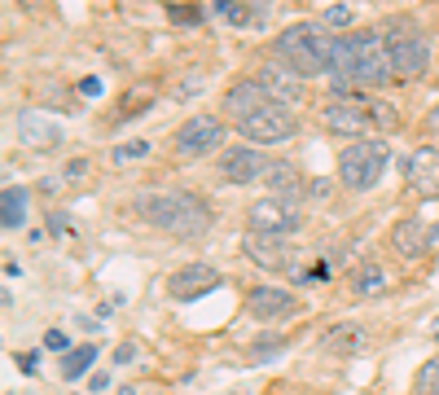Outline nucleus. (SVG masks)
<instances>
[{
    "mask_svg": "<svg viewBox=\"0 0 439 395\" xmlns=\"http://www.w3.org/2000/svg\"><path fill=\"white\" fill-rule=\"evenodd\" d=\"M391 75V62H386V44L382 31H347V36L334 40V62H330V84L338 88V97H347L351 84L365 88H382Z\"/></svg>",
    "mask_w": 439,
    "mask_h": 395,
    "instance_id": "nucleus-1",
    "label": "nucleus"
},
{
    "mask_svg": "<svg viewBox=\"0 0 439 395\" xmlns=\"http://www.w3.org/2000/svg\"><path fill=\"white\" fill-rule=\"evenodd\" d=\"M137 216L176 242H198L211 228V207L189 189H145L137 198Z\"/></svg>",
    "mask_w": 439,
    "mask_h": 395,
    "instance_id": "nucleus-2",
    "label": "nucleus"
},
{
    "mask_svg": "<svg viewBox=\"0 0 439 395\" xmlns=\"http://www.w3.org/2000/svg\"><path fill=\"white\" fill-rule=\"evenodd\" d=\"M334 40L321 22H295L277 36V62H286L299 75H325L334 62Z\"/></svg>",
    "mask_w": 439,
    "mask_h": 395,
    "instance_id": "nucleus-3",
    "label": "nucleus"
},
{
    "mask_svg": "<svg viewBox=\"0 0 439 395\" xmlns=\"http://www.w3.org/2000/svg\"><path fill=\"white\" fill-rule=\"evenodd\" d=\"M382 44H386V62H391L396 79H421L431 66V40L413 18H391L382 27Z\"/></svg>",
    "mask_w": 439,
    "mask_h": 395,
    "instance_id": "nucleus-4",
    "label": "nucleus"
},
{
    "mask_svg": "<svg viewBox=\"0 0 439 395\" xmlns=\"http://www.w3.org/2000/svg\"><path fill=\"white\" fill-rule=\"evenodd\" d=\"M386 172V145L378 137H365V141H351L343 154H338V180H343L347 189L365 193L382 180Z\"/></svg>",
    "mask_w": 439,
    "mask_h": 395,
    "instance_id": "nucleus-5",
    "label": "nucleus"
},
{
    "mask_svg": "<svg viewBox=\"0 0 439 395\" xmlns=\"http://www.w3.org/2000/svg\"><path fill=\"white\" fill-rule=\"evenodd\" d=\"M303 224V211L295 198H259L246 211V233H268V237H286Z\"/></svg>",
    "mask_w": 439,
    "mask_h": 395,
    "instance_id": "nucleus-6",
    "label": "nucleus"
},
{
    "mask_svg": "<svg viewBox=\"0 0 439 395\" xmlns=\"http://www.w3.org/2000/svg\"><path fill=\"white\" fill-rule=\"evenodd\" d=\"M216 145H224V123L216 119V114H193V119H185L181 127H176V137H172L176 158H202V154L216 150Z\"/></svg>",
    "mask_w": 439,
    "mask_h": 395,
    "instance_id": "nucleus-7",
    "label": "nucleus"
},
{
    "mask_svg": "<svg viewBox=\"0 0 439 395\" xmlns=\"http://www.w3.org/2000/svg\"><path fill=\"white\" fill-rule=\"evenodd\" d=\"M242 127V137H246L251 145H277V141H290L299 132V119H295V110L290 106H264L259 114H251L246 123H237Z\"/></svg>",
    "mask_w": 439,
    "mask_h": 395,
    "instance_id": "nucleus-8",
    "label": "nucleus"
},
{
    "mask_svg": "<svg viewBox=\"0 0 439 395\" xmlns=\"http://www.w3.org/2000/svg\"><path fill=\"white\" fill-rule=\"evenodd\" d=\"M321 123L338 132V137H351V141H365V132H369V110L365 102H356V97H330V102L321 106Z\"/></svg>",
    "mask_w": 439,
    "mask_h": 395,
    "instance_id": "nucleus-9",
    "label": "nucleus"
},
{
    "mask_svg": "<svg viewBox=\"0 0 439 395\" xmlns=\"http://www.w3.org/2000/svg\"><path fill=\"white\" fill-rule=\"evenodd\" d=\"M220 176L229 185H255V180L268 176V158L255 150V145H229L220 154Z\"/></svg>",
    "mask_w": 439,
    "mask_h": 395,
    "instance_id": "nucleus-10",
    "label": "nucleus"
},
{
    "mask_svg": "<svg viewBox=\"0 0 439 395\" xmlns=\"http://www.w3.org/2000/svg\"><path fill=\"white\" fill-rule=\"evenodd\" d=\"M255 79H259V88H264L277 106H299L303 102V75L290 71L286 62H264L255 71Z\"/></svg>",
    "mask_w": 439,
    "mask_h": 395,
    "instance_id": "nucleus-11",
    "label": "nucleus"
},
{
    "mask_svg": "<svg viewBox=\"0 0 439 395\" xmlns=\"http://www.w3.org/2000/svg\"><path fill=\"white\" fill-rule=\"evenodd\" d=\"M386 246H391V255L404 259V263H417L421 255L431 251V228L421 224L417 216H404L391 224V233H386Z\"/></svg>",
    "mask_w": 439,
    "mask_h": 395,
    "instance_id": "nucleus-12",
    "label": "nucleus"
},
{
    "mask_svg": "<svg viewBox=\"0 0 439 395\" xmlns=\"http://www.w3.org/2000/svg\"><path fill=\"white\" fill-rule=\"evenodd\" d=\"M404 176H409V189L417 198H439V150L435 145H417L404 162Z\"/></svg>",
    "mask_w": 439,
    "mask_h": 395,
    "instance_id": "nucleus-13",
    "label": "nucleus"
},
{
    "mask_svg": "<svg viewBox=\"0 0 439 395\" xmlns=\"http://www.w3.org/2000/svg\"><path fill=\"white\" fill-rule=\"evenodd\" d=\"M264 106H272V97L259 88V79H237V84L224 92V102H220V110L229 114L233 123H246L251 114H259Z\"/></svg>",
    "mask_w": 439,
    "mask_h": 395,
    "instance_id": "nucleus-14",
    "label": "nucleus"
},
{
    "mask_svg": "<svg viewBox=\"0 0 439 395\" xmlns=\"http://www.w3.org/2000/svg\"><path fill=\"white\" fill-rule=\"evenodd\" d=\"M242 251H246V259L259 263L264 272H286L290 268V246H286V237L246 233V237H242Z\"/></svg>",
    "mask_w": 439,
    "mask_h": 395,
    "instance_id": "nucleus-15",
    "label": "nucleus"
},
{
    "mask_svg": "<svg viewBox=\"0 0 439 395\" xmlns=\"http://www.w3.org/2000/svg\"><path fill=\"white\" fill-rule=\"evenodd\" d=\"M13 132H18V141L27 150H53V145H62V127L48 119L44 110H22Z\"/></svg>",
    "mask_w": 439,
    "mask_h": 395,
    "instance_id": "nucleus-16",
    "label": "nucleus"
},
{
    "mask_svg": "<svg viewBox=\"0 0 439 395\" xmlns=\"http://www.w3.org/2000/svg\"><path fill=\"white\" fill-rule=\"evenodd\" d=\"M216 286H220V272L211 268V263H185V268H176L167 277L172 299H198V294L216 290Z\"/></svg>",
    "mask_w": 439,
    "mask_h": 395,
    "instance_id": "nucleus-17",
    "label": "nucleus"
},
{
    "mask_svg": "<svg viewBox=\"0 0 439 395\" xmlns=\"http://www.w3.org/2000/svg\"><path fill=\"white\" fill-rule=\"evenodd\" d=\"M246 312L255 321H281L295 312V294L290 290H277V286H255L246 294Z\"/></svg>",
    "mask_w": 439,
    "mask_h": 395,
    "instance_id": "nucleus-18",
    "label": "nucleus"
},
{
    "mask_svg": "<svg viewBox=\"0 0 439 395\" xmlns=\"http://www.w3.org/2000/svg\"><path fill=\"white\" fill-rule=\"evenodd\" d=\"M365 347H369V329L361 321H338L325 334V352H334V356H361Z\"/></svg>",
    "mask_w": 439,
    "mask_h": 395,
    "instance_id": "nucleus-19",
    "label": "nucleus"
},
{
    "mask_svg": "<svg viewBox=\"0 0 439 395\" xmlns=\"http://www.w3.org/2000/svg\"><path fill=\"white\" fill-rule=\"evenodd\" d=\"M264 185L272 189V198H299V189H303V172L295 167V162H268Z\"/></svg>",
    "mask_w": 439,
    "mask_h": 395,
    "instance_id": "nucleus-20",
    "label": "nucleus"
},
{
    "mask_svg": "<svg viewBox=\"0 0 439 395\" xmlns=\"http://www.w3.org/2000/svg\"><path fill=\"white\" fill-rule=\"evenodd\" d=\"M27 207H31V193L22 185H5V193H0V224L22 228L27 224Z\"/></svg>",
    "mask_w": 439,
    "mask_h": 395,
    "instance_id": "nucleus-21",
    "label": "nucleus"
},
{
    "mask_svg": "<svg viewBox=\"0 0 439 395\" xmlns=\"http://www.w3.org/2000/svg\"><path fill=\"white\" fill-rule=\"evenodd\" d=\"M382 290H386V272L378 268V263H361V268L351 272V294L356 299H378Z\"/></svg>",
    "mask_w": 439,
    "mask_h": 395,
    "instance_id": "nucleus-22",
    "label": "nucleus"
},
{
    "mask_svg": "<svg viewBox=\"0 0 439 395\" xmlns=\"http://www.w3.org/2000/svg\"><path fill=\"white\" fill-rule=\"evenodd\" d=\"M211 9H216L220 18L237 22V27H246V22H259V18H268V13H259V9H251V5H237V0H211Z\"/></svg>",
    "mask_w": 439,
    "mask_h": 395,
    "instance_id": "nucleus-23",
    "label": "nucleus"
},
{
    "mask_svg": "<svg viewBox=\"0 0 439 395\" xmlns=\"http://www.w3.org/2000/svg\"><path fill=\"white\" fill-rule=\"evenodd\" d=\"M409 391H413V395H439V356H431L426 365H417Z\"/></svg>",
    "mask_w": 439,
    "mask_h": 395,
    "instance_id": "nucleus-24",
    "label": "nucleus"
},
{
    "mask_svg": "<svg viewBox=\"0 0 439 395\" xmlns=\"http://www.w3.org/2000/svg\"><path fill=\"white\" fill-rule=\"evenodd\" d=\"M150 97H154V88L150 84H137L132 92L119 102V119H137V114H145V106H150Z\"/></svg>",
    "mask_w": 439,
    "mask_h": 395,
    "instance_id": "nucleus-25",
    "label": "nucleus"
},
{
    "mask_svg": "<svg viewBox=\"0 0 439 395\" xmlns=\"http://www.w3.org/2000/svg\"><path fill=\"white\" fill-rule=\"evenodd\" d=\"M92 360H97V347L88 342V347H75L67 360H62V377H79L84 369H92Z\"/></svg>",
    "mask_w": 439,
    "mask_h": 395,
    "instance_id": "nucleus-26",
    "label": "nucleus"
},
{
    "mask_svg": "<svg viewBox=\"0 0 439 395\" xmlns=\"http://www.w3.org/2000/svg\"><path fill=\"white\" fill-rule=\"evenodd\" d=\"M281 347H286V338H281V334H264V338H255V342H251V360H277Z\"/></svg>",
    "mask_w": 439,
    "mask_h": 395,
    "instance_id": "nucleus-27",
    "label": "nucleus"
},
{
    "mask_svg": "<svg viewBox=\"0 0 439 395\" xmlns=\"http://www.w3.org/2000/svg\"><path fill=\"white\" fill-rule=\"evenodd\" d=\"M365 110H369V119L378 123V127H396L400 119H396V106H386V102H365Z\"/></svg>",
    "mask_w": 439,
    "mask_h": 395,
    "instance_id": "nucleus-28",
    "label": "nucleus"
},
{
    "mask_svg": "<svg viewBox=\"0 0 439 395\" xmlns=\"http://www.w3.org/2000/svg\"><path fill=\"white\" fill-rule=\"evenodd\" d=\"M150 154V141H127V145H119L115 150V162H127V158H145Z\"/></svg>",
    "mask_w": 439,
    "mask_h": 395,
    "instance_id": "nucleus-29",
    "label": "nucleus"
},
{
    "mask_svg": "<svg viewBox=\"0 0 439 395\" xmlns=\"http://www.w3.org/2000/svg\"><path fill=\"white\" fill-rule=\"evenodd\" d=\"M92 172V162L88 158H75V162H67V172H62V180H67V185H79V180H84Z\"/></svg>",
    "mask_w": 439,
    "mask_h": 395,
    "instance_id": "nucleus-30",
    "label": "nucleus"
},
{
    "mask_svg": "<svg viewBox=\"0 0 439 395\" xmlns=\"http://www.w3.org/2000/svg\"><path fill=\"white\" fill-rule=\"evenodd\" d=\"M167 18H172V22H198V18H202V9H189V5H172V9H167Z\"/></svg>",
    "mask_w": 439,
    "mask_h": 395,
    "instance_id": "nucleus-31",
    "label": "nucleus"
},
{
    "mask_svg": "<svg viewBox=\"0 0 439 395\" xmlns=\"http://www.w3.org/2000/svg\"><path fill=\"white\" fill-rule=\"evenodd\" d=\"M325 22H330V27H347L351 22V9L347 5H338V9L330 5V9H325Z\"/></svg>",
    "mask_w": 439,
    "mask_h": 395,
    "instance_id": "nucleus-32",
    "label": "nucleus"
},
{
    "mask_svg": "<svg viewBox=\"0 0 439 395\" xmlns=\"http://www.w3.org/2000/svg\"><path fill=\"white\" fill-rule=\"evenodd\" d=\"M44 347H48V352H67V334H62V329H48V334H44Z\"/></svg>",
    "mask_w": 439,
    "mask_h": 395,
    "instance_id": "nucleus-33",
    "label": "nucleus"
},
{
    "mask_svg": "<svg viewBox=\"0 0 439 395\" xmlns=\"http://www.w3.org/2000/svg\"><path fill=\"white\" fill-rule=\"evenodd\" d=\"M132 360H137V347H132V342H123V347L115 352V365H132Z\"/></svg>",
    "mask_w": 439,
    "mask_h": 395,
    "instance_id": "nucleus-34",
    "label": "nucleus"
},
{
    "mask_svg": "<svg viewBox=\"0 0 439 395\" xmlns=\"http://www.w3.org/2000/svg\"><path fill=\"white\" fill-rule=\"evenodd\" d=\"M202 88V75H193V79H181V88H176V97H189V92H198Z\"/></svg>",
    "mask_w": 439,
    "mask_h": 395,
    "instance_id": "nucleus-35",
    "label": "nucleus"
},
{
    "mask_svg": "<svg viewBox=\"0 0 439 395\" xmlns=\"http://www.w3.org/2000/svg\"><path fill=\"white\" fill-rule=\"evenodd\" d=\"M18 365H22V373H36L40 360H36V352H18Z\"/></svg>",
    "mask_w": 439,
    "mask_h": 395,
    "instance_id": "nucleus-36",
    "label": "nucleus"
},
{
    "mask_svg": "<svg viewBox=\"0 0 439 395\" xmlns=\"http://www.w3.org/2000/svg\"><path fill=\"white\" fill-rule=\"evenodd\" d=\"M426 127H431V137L439 141V102H435V106L426 110Z\"/></svg>",
    "mask_w": 439,
    "mask_h": 395,
    "instance_id": "nucleus-37",
    "label": "nucleus"
},
{
    "mask_svg": "<svg viewBox=\"0 0 439 395\" xmlns=\"http://www.w3.org/2000/svg\"><path fill=\"white\" fill-rule=\"evenodd\" d=\"M435 338H439V325H435Z\"/></svg>",
    "mask_w": 439,
    "mask_h": 395,
    "instance_id": "nucleus-38",
    "label": "nucleus"
}]
</instances>
